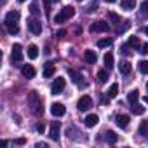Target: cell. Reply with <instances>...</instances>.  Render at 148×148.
Masks as SVG:
<instances>
[{"label": "cell", "mask_w": 148, "mask_h": 148, "mask_svg": "<svg viewBox=\"0 0 148 148\" xmlns=\"http://www.w3.org/2000/svg\"><path fill=\"white\" fill-rule=\"evenodd\" d=\"M73 16H75V9H73L71 5H66V7H64V9L56 16V19H54V21H56V23H64V21H68V19H70V18H73Z\"/></svg>", "instance_id": "obj_2"}, {"label": "cell", "mask_w": 148, "mask_h": 148, "mask_svg": "<svg viewBox=\"0 0 148 148\" xmlns=\"http://www.w3.org/2000/svg\"><path fill=\"white\" fill-rule=\"evenodd\" d=\"M59 129H61V124L54 120V122L51 124V129H49V138H51L52 141H58V139H59Z\"/></svg>", "instance_id": "obj_8"}, {"label": "cell", "mask_w": 148, "mask_h": 148, "mask_svg": "<svg viewBox=\"0 0 148 148\" xmlns=\"http://www.w3.org/2000/svg\"><path fill=\"white\" fill-rule=\"evenodd\" d=\"M37 56H38V47L37 45H30L28 47V58L30 59H37Z\"/></svg>", "instance_id": "obj_23"}, {"label": "cell", "mask_w": 148, "mask_h": 148, "mask_svg": "<svg viewBox=\"0 0 148 148\" xmlns=\"http://www.w3.org/2000/svg\"><path fill=\"white\" fill-rule=\"evenodd\" d=\"M18 2H25V0H18Z\"/></svg>", "instance_id": "obj_44"}, {"label": "cell", "mask_w": 148, "mask_h": 148, "mask_svg": "<svg viewBox=\"0 0 148 148\" xmlns=\"http://www.w3.org/2000/svg\"><path fill=\"white\" fill-rule=\"evenodd\" d=\"M108 45H112V38H103L98 42V47H108Z\"/></svg>", "instance_id": "obj_31"}, {"label": "cell", "mask_w": 148, "mask_h": 148, "mask_svg": "<svg viewBox=\"0 0 148 148\" xmlns=\"http://www.w3.org/2000/svg\"><path fill=\"white\" fill-rule=\"evenodd\" d=\"M146 89H148V82H146Z\"/></svg>", "instance_id": "obj_45"}, {"label": "cell", "mask_w": 148, "mask_h": 148, "mask_svg": "<svg viewBox=\"0 0 148 148\" xmlns=\"http://www.w3.org/2000/svg\"><path fill=\"white\" fill-rule=\"evenodd\" d=\"M23 47H21V44H14L12 45V56H11V59H12V63H16V64H19L21 61H23V51H21Z\"/></svg>", "instance_id": "obj_4"}, {"label": "cell", "mask_w": 148, "mask_h": 148, "mask_svg": "<svg viewBox=\"0 0 148 148\" xmlns=\"http://www.w3.org/2000/svg\"><path fill=\"white\" fill-rule=\"evenodd\" d=\"M138 98H139V92H138V91H131L129 96H127V99H129L131 105H132V103H138Z\"/></svg>", "instance_id": "obj_27"}, {"label": "cell", "mask_w": 148, "mask_h": 148, "mask_svg": "<svg viewBox=\"0 0 148 148\" xmlns=\"http://www.w3.org/2000/svg\"><path fill=\"white\" fill-rule=\"evenodd\" d=\"M30 12H32V14H38V7H37V4H32Z\"/></svg>", "instance_id": "obj_35"}, {"label": "cell", "mask_w": 148, "mask_h": 148, "mask_svg": "<svg viewBox=\"0 0 148 148\" xmlns=\"http://www.w3.org/2000/svg\"><path fill=\"white\" fill-rule=\"evenodd\" d=\"M145 32H146V35H148V26H146V28H145Z\"/></svg>", "instance_id": "obj_43"}, {"label": "cell", "mask_w": 148, "mask_h": 148, "mask_svg": "<svg viewBox=\"0 0 148 148\" xmlns=\"http://www.w3.org/2000/svg\"><path fill=\"white\" fill-rule=\"evenodd\" d=\"M77 108H79L80 112L91 110V108H92V99H91V96H82V98L79 99V103H77Z\"/></svg>", "instance_id": "obj_5"}, {"label": "cell", "mask_w": 148, "mask_h": 148, "mask_svg": "<svg viewBox=\"0 0 148 148\" xmlns=\"http://www.w3.org/2000/svg\"><path fill=\"white\" fill-rule=\"evenodd\" d=\"M79 2H80V0H79Z\"/></svg>", "instance_id": "obj_46"}, {"label": "cell", "mask_w": 148, "mask_h": 148, "mask_svg": "<svg viewBox=\"0 0 148 148\" xmlns=\"http://www.w3.org/2000/svg\"><path fill=\"white\" fill-rule=\"evenodd\" d=\"M14 143H16V145H25V143H26V139H25V138H18Z\"/></svg>", "instance_id": "obj_38"}, {"label": "cell", "mask_w": 148, "mask_h": 148, "mask_svg": "<svg viewBox=\"0 0 148 148\" xmlns=\"http://www.w3.org/2000/svg\"><path fill=\"white\" fill-rule=\"evenodd\" d=\"M105 66H106V70H112L113 68V54L112 52H106L105 54Z\"/></svg>", "instance_id": "obj_21"}, {"label": "cell", "mask_w": 148, "mask_h": 148, "mask_svg": "<svg viewBox=\"0 0 148 148\" xmlns=\"http://www.w3.org/2000/svg\"><path fill=\"white\" fill-rule=\"evenodd\" d=\"M108 98H117V94H119V84H112V87L108 89Z\"/></svg>", "instance_id": "obj_25"}, {"label": "cell", "mask_w": 148, "mask_h": 148, "mask_svg": "<svg viewBox=\"0 0 148 148\" xmlns=\"http://www.w3.org/2000/svg\"><path fill=\"white\" fill-rule=\"evenodd\" d=\"M54 71H56L54 64H52V63H45V66H44V77H45V79H51V77L54 75Z\"/></svg>", "instance_id": "obj_16"}, {"label": "cell", "mask_w": 148, "mask_h": 148, "mask_svg": "<svg viewBox=\"0 0 148 148\" xmlns=\"http://www.w3.org/2000/svg\"><path fill=\"white\" fill-rule=\"evenodd\" d=\"M98 120H99V119H98V115H94V113H89V115L84 119V124H86L87 127H94V125L98 124Z\"/></svg>", "instance_id": "obj_15"}, {"label": "cell", "mask_w": 148, "mask_h": 148, "mask_svg": "<svg viewBox=\"0 0 148 148\" xmlns=\"http://www.w3.org/2000/svg\"><path fill=\"white\" fill-rule=\"evenodd\" d=\"M138 68H139V71L143 73V75H148V61H139Z\"/></svg>", "instance_id": "obj_28"}, {"label": "cell", "mask_w": 148, "mask_h": 148, "mask_svg": "<svg viewBox=\"0 0 148 148\" xmlns=\"http://www.w3.org/2000/svg\"><path fill=\"white\" fill-rule=\"evenodd\" d=\"M120 52L122 54H131V45L129 44H122L120 45Z\"/></svg>", "instance_id": "obj_32"}, {"label": "cell", "mask_w": 148, "mask_h": 148, "mask_svg": "<svg viewBox=\"0 0 148 148\" xmlns=\"http://www.w3.org/2000/svg\"><path fill=\"white\" fill-rule=\"evenodd\" d=\"M35 146H37V148H47V143H37Z\"/></svg>", "instance_id": "obj_40"}, {"label": "cell", "mask_w": 148, "mask_h": 148, "mask_svg": "<svg viewBox=\"0 0 148 148\" xmlns=\"http://www.w3.org/2000/svg\"><path fill=\"white\" fill-rule=\"evenodd\" d=\"M37 131H38L40 134H44V131H45V125H44V124H38V125H37Z\"/></svg>", "instance_id": "obj_37"}, {"label": "cell", "mask_w": 148, "mask_h": 148, "mask_svg": "<svg viewBox=\"0 0 148 148\" xmlns=\"http://www.w3.org/2000/svg\"><path fill=\"white\" fill-rule=\"evenodd\" d=\"M108 30H110V25L106 21H96V23L91 25V32L92 33H105Z\"/></svg>", "instance_id": "obj_3"}, {"label": "cell", "mask_w": 148, "mask_h": 148, "mask_svg": "<svg viewBox=\"0 0 148 148\" xmlns=\"http://www.w3.org/2000/svg\"><path fill=\"white\" fill-rule=\"evenodd\" d=\"M5 28H7V32H9L11 35H16V33L19 32V26H18V25H5Z\"/></svg>", "instance_id": "obj_30"}, {"label": "cell", "mask_w": 148, "mask_h": 148, "mask_svg": "<svg viewBox=\"0 0 148 148\" xmlns=\"http://www.w3.org/2000/svg\"><path fill=\"white\" fill-rule=\"evenodd\" d=\"M28 106H30V110L35 115H42L44 113V106H42V99H40L38 92H35V91L28 92Z\"/></svg>", "instance_id": "obj_1"}, {"label": "cell", "mask_w": 148, "mask_h": 148, "mask_svg": "<svg viewBox=\"0 0 148 148\" xmlns=\"http://www.w3.org/2000/svg\"><path fill=\"white\" fill-rule=\"evenodd\" d=\"M120 5H122V9H125V11H132V9L136 7V0H122Z\"/></svg>", "instance_id": "obj_18"}, {"label": "cell", "mask_w": 148, "mask_h": 148, "mask_svg": "<svg viewBox=\"0 0 148 148\" xmlns=\"http://www.w3.org/2000/svg\"><path fill=\"white\" fill-rule=\"evenodd\" d=\"M19 21V11H11L5 14V25H18Z\"/></svg>", "instance_id": "obj_10"}, {"label": "cell", "mask_w": 148, "mask_h": 148, "mask_svg": "<svg viewBox=\"0 0 148 148\" xmlns=\"http://www.w3.org/2000/svg\"><path fill=\"white\" fill-rule=\"evenodd\" d=\"M51 113H52L54 117H63V115L66 113V108H64L63 103H52V105H51Z\"/></svg>", "instance_id": "obj_7"}, {"label": "cell", "mask_w": 148, "mask_h": 148, "mask_svg": "<svg viewBox=\"0 0 148 148\" xmlns=\"http://www.w3.org/2000/svg\"><path fill=\"white\" fill-rule=\"evenodd\" d=\"M105 134H106L105 138H106V141H108V143H117V139H119V136H117V134H115L113 131H106Z\"/></svg>", "instance_id": "obj_26"}, {"label": "cell", "mask_w": 148, "mask_h": 148, "mask_svg": "<svg viewBox=\"0 0 148 148\" xmlns=\"http://www.w3.org/2000/svg\"><path fill=\"white\" fill-rule=\"evenodd\" d=\"M105 2H110V4H113V2H117V0H105Z\"/></svg>", "instance_id": "obj_41"}, {"label": "cell", "mask_w": 148, "mask_h": 148, "mask_svg": "<svg viewBox=\"0 0 148 148\" xmlns=\"http://www.w3.org/2000/svg\"><path fill=\"white\" fill-rule=\"evenodd\" d=\"M145 103H146V105H148V96H145Z\"/></svg>", "instance_id": "obj_42"}, {"label": "cell", "mask_w": 148, "mask_h": 148, "mask_svg": "<svg viewBox=\"0 0 148 148\" xmlns=\"http://www.w3.org/2000/svg\"><path fill=\"white\" fill-rule=\"evenodd\" d=\"M21 73H23V77H25V79L30 80V79L35 77V68H33L32 64H23V66H21Z\"/></svg>", "instance_id": "obj_11"}, {"label": "cell", "mask_w": 148, "mask_h": 148, "mask_svg": "<svg viewBox=\"0 0 148 148\" xmlns=\"http://www.w3.org/2000/svg\"><path fill=\"white\" fill-rule=\"evenodd\" d=\"M141 52H143V54H148V44H143V45H141Z\"/></svg>", "instance_id": "obj_39"}, {"label": "cell", "mask_w": 148, "mask_h": 148, "mask_svg": "<svg viewBox=\"0 0 148 148\" xmlns=\"http://www.w3.org/2000/svg\"><path fill=\"white\" fill-rule=\"evenodd\" d=\"M141 11H143V14H148V0H145L141 4Z\"/></svg>", "instance_id": "obj_34"}, {"label": "cell", "mask_w": 148, "mask_h": 148, "mask_svg": "<svg viewBox=\"0 0 148 148\" xmlns=\"http://www.w3.org/2000/svg\"><path fill=\"white\" fill-rule=\"evenodd\" d=\"M84 59H86L87 63H91V64H92V63H96V61H98V56H96V52H94V51H86V52H84Z\"/></svg>", "instance_id": "obj_17"}, {"label": "cell", "mask_w": 148, "mask_h": 148, "mask_svg": "<svg viewBox=\"0 0 148 148\" xmlns=\"http://www.w3.org/2000/svg\"><path fill=\"white\" fill-rule=\"evenodd\" d=\"M64 86H66V80H64L63 77H58L56 82H54L52 87H51V92H52V94H61L63 89H64Z\"/></svg>", "instance_id": "obj_6"}, {"label": "cell", "mask_w": 148, "mask_h": 148, "mask_svg": "<svg viewBox=\"0 0 148 148\" xmlns=\"http://www.w3.org/2000/svg\"><path fill=\"white\" fill-rule=\"evenodd\" d=\"M131 112H132L134 115H143V113H145V106H141L139 103H132V105H131Z\"/></svg>", "instance_id": "obj_19"}, {"label": "cell", "mask_w": 148, "mask_h": 148, "mask_svg": "<svg viewBox=\"0 0 148 148\" xmlns=\"http://www.w3.org/2000/svg\"><path fill=\"white\" fill-rule=\"evenodd\" d=\"M119 70H120L122 75H129V73H131V63L125 61V59H122V61L119 63Z\"/></svg>", "instance_id": "obj_14"}, {"label": "cell", "mask_w": 148, "mask_h": 148, "mask_svg": "<svg viewBox=\"0 0 148 148\" xmlns=\"http://www.w3.org/2000/svg\"><path fill=\"white\" fill-rule=\"evenodd\" d=\"M129 120H131V119H129L127 115H122V113H120V115H117V119H115L117 125H119V127H122V129H125V127L129 125Z\"/></svg>", "instance_id": "obj_13"}, {"label": "cell", "mask_w": 148, "mask_h": 148, "mask_svg": "<svg viewBox=\"0 0 148 148\" xmlns=\"http://www.w3.org/2000/svg\"><path fill=\"white\" fill-rule=\"evenodd\" d=\"M56 37H58V38H64V37H66V30H59V32L56 33Z\"/></svg>", "instance_id": "obj_36"}, {"label": "cell", "mask_w": 148, "mask_h": 148, "mask_svg": "<svg viewBox=\"0 0 148 148\" xmlns=\"http://www.w3.org/2000/svg\"><path fill=\"white\" fill-rule=\"evenodd\" d=\"M108 19H110L113 25H119V23H122V21H120V18H119V14H115V12H108Z\"/></svg>", "instance_id": "obj_29"}, {"label": "cell", "mask_w": 148, "mask_h": 148, "mask_svg": "<svg viewBox=\"0 0 148 148\" xmlns=\"http://www.w3.org/2000/svg\"><path fill=\"white\" fill-rule=\"evenodd\" d=\"M138 134L139 136H148V120H143L138 127Z\"/></svg>", "instance_id": "obj_20"}, {"label": "cell", "mask_w": 148, "mask_h": 148, "mask_svg": "<svg viewBox=\"0 0 148 148\" xmlns=\"http://www.w3.org/2000/svg\"><path fill=\"white\" fill-rule=\"evenodd\" d=\"M96 80H98L99 84H105V82L108 80V71H106V70H99V71H98V79H96Z\"/></svg>", "instance_id": "obj_22"}, {"label": "cell", "mask_w": 148, "mask_h": 148, "mask_svg": "<svg viewBox=\"0 0 148 148\" xmlns=\"http://www.w3.org/2000/svg\"><path fill=\"white\" fill-rule=\"evenodd\" d=\"M28 28H30V32H32L33 35H40V33H42V23H40L38 19L28 21Z\"/></svg>", "instance_id": "obj_9"}, {"label": "cell", "mask_w": 148, "mask_h": 148, "mask_svg": "<svg viewBox=\"0 0 148 148\" xmlns=\"http://www.w3.org/2000/svg\"><path fill=\"white\" fill-rule=\"evenodd\" d=\"M68 73H70V79H71V82H75V84H79L80 87H86V82L82 84V75H80V73H77V71H73V70H68Z\"/></svg>", "instance_id": "obj_12"}, {"label": "cell", "mask_w": 148, "mask_h": 148, "mask_svg": "<svg viewBox=\"0 0 148 148\" xmlns=\"http://www.w3.org/2000/svg\"><path fill=\"white\" fill-rule=\"evenodd\" d=\"M127 44H129L132 49H139V45H141L139 38H138V37H134V35H132V37H129V42H127Z\"/></svg>", "instance_id": "obj_24"}, {"label": "cell", "mask_w": 148, "mask_h": 148, "mask_svg": "<svg viewBox=\"0 0 148 148\" xmlns=\"http://www.w3.org/2000/svg\"><path fill=\"white\" fill-rule=\"evenodd\" d=\"M96 9H98V0H92V4H91V5H89V7H87L86 11H87V12L91 14V12H94Z\"/></svg>", "instance_id": "obj_33"}]
</instances>
